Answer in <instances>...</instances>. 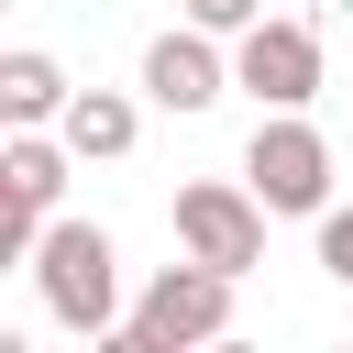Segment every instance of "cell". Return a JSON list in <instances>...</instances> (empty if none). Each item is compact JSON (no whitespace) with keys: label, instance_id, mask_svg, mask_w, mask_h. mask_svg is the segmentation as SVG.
Here are the masks:
<instances>
[{"label":"cell","instance_id":"cell-3","mask_svg":"<svg viewBox=\"0 0 353 353\" xmlns=\"http://www.w3.org/2000/svg\"><path fill=\"white\" fill-rule=\"evenodd\" d=\"M66 165H77V143H66V132L11 121V143H0V265H22V254L44 243V210H55Z\"/></svg>","mask_w":353,"mask_h":353},{"label":"cell","instance_id":"cell-9","mask_svg":"<svg viewBox=\"0 0 353 353\" xmlns=\"http://www.w3.org/2000/svg\"><path fill=\"white\" fill-rule=\"evenodd\" d=\"M55 132L77 143V165H110V154H132V132H143V121H132V99H121V88H77Z\"/></svg>","mask_w":353,"mask_h":353},{"label":"cell","instance_id":"cell-5","mask_svg":"<svg viewBox=\"0 0 353 353\" xmlns=\"http://www.w3.org/2000/svg\"><path fill=\"white\" fill-rule=\"evenodd\" d=\"M243 176H254V199H265V210H331V143H320L298 110L254 121V154H243Z\"/></svg>","mask_w":353,"mask_h":353},{"label":"cell","instance_id":"cell-2","mask_svg":"<svg viewBox=\"0 0 353 353\" xmlns=\"http://www.w3.org/2000/svg\"><path fill=\"white\" fill-rule=\"evenodd\" d=\"M221 331H232V276L188 254V265H165V276L132 298V320H121L110 342H121V353H188V342H221Z\"/></svg>","mask_w":353,"mask_h":353},{"label":"cell","instance_id":"cell-10","mask_svg":"<svg viewBox=\"0 0 353 353\" xmlns=\"http://www.w3.org/2000/svg\"><path fill=\"white\" fill-rule=\"evenodd\" d=\"M188 22H199V33H254L265 0H188Z\"/></svg>","mask_w":353,"mask_h":353},{"label":"cell","instance_id":"cell-4","mask_svg":"<svg viewBox=\"0 0 353 353\" xmlns=\"http://www.w3.org/2000/svg\"><path fill=\"white\" fill-rule=\"evenodd\" d=\"M176 243H188L199 265H221V276H254V265H265V199L199 176V188H176Z\"/></svg>","mask_w":353,"mask_h":353},{"label":"cell","instance_id":"cell-1","mask_svg":"<svg viewBox=\"0 0 353 353\" xmlns=\"http://www.w3.org/2000/svg\"><path fill=\"white\" fill-rule=\"evenodd\" d=\"M33 276H44V309L66 320V331H121V254H110V232L99 221H44V243H33Z\"/></svg>","mask_w":353,"mask_h":353},{"label":"cell","instance_id":"cell-8","mask_svg":"<svg viewBox=\"0 0 353 353\" xmlns=\"http://www.w3.org/2000/svg\"><path fill=\"white\" fill-rule=\"evenodd\" d=\"M66 99H77V88H66L55 55H33V44L0 55V121H66Z\"/></svg>","mask_w":353,"mask_h":353},{"label":"cell","instance_id":"cell-6","mask_svg":"<svg viewBox=\"0 0 353 353\" xmlns=\"http://www.w3.org/2000/svg\"><path fill=\"white\" fill-rule=\"evenodd\" d=\"M232 88H254L265 110H309L320 99V33L309 22H254L232 44Z\"/></svg>","mask_w":353,"mask_h":353},{"label":"cell","instance_id":"cell-11","mask_svg":"<svg viewBox=\"0 0 353 353\" xmlns=\"http://www.w3.org/2000/svg\"><path fill=\"white\" fill-rule=\"evenodd\" d=\"M320 265L353 287V210H320Z\"/></svg>","mask_w":353,"mask_h":353},{"label":"cell","instance_id":"cell-7","mask_svg":"<svg viewBox=\"0 0 353 353\" xmlns=\"http://www.w3.org/2000/svg\"><path fill=\"white\" fill-rule=\"evenodd\" d=\"M221 88H232V66H221V44H210L199 22L143 44V99H154V110H210Z\"/></svg>","mask_w":353,"mask_h":353}]
</instances>
